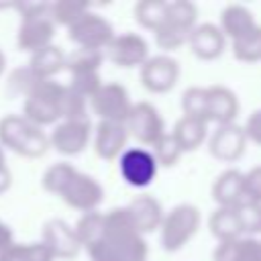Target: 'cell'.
I'll return each mask as SVG.
<instances>
[{
	"label": "cell",
	"mask_w": 261,
	"mask_h": 261,
	"mask_svg": "<svg viewBox=\"0 0 261 261\" xmlns=\"http://www.w3.org/2000/svg\"><path fill=\"white\" fill-rule=\"evenodd\" d=\"M90 261H147L145 239L135 230L124 206L102 216V234L88 249Z\"/></svg>",
	"instance_id": "obj_1"
},
{
	"label": "cell",
	"mask_w": 261,
	"mask_h": 261,
	"mask_svg": "<svg viewBox=\"0 0 261 261\" xmlns=\"http://www.w3.org/2000/svg\"><path fill=\"white\" fill-rule=\"evenodd\" d=\"M12 6L20 14L16 31V45L20 51L33 55L53 45L57 27L51 18V2H16Z\"/></svg>",
	"instance_id": "obj_2"
},
{
	"label": "cell",
	"mask_w": 261,
	"mask_h": 261,
	"mask_svg": "<svg viewBox=\"0 0 261 261\" xmlns=\"http://www.w3.org/2000/svg\"><path fill=\"white\" fill-rule=\"evenodd\" d=\"M0 147L20 157L37 159L49 151V135L22 114H6L0 118Z\"/></svg>",
	"instance_id": "obj_3"
},
{
	"label": "cell",
	"mask_w": 261,
	"mask_h": 261,
	"mask_svg": "<svg viewBox=\"0 0 261 261\" xmlns=\"http://www.w3.org/2000/svg\"><path fill=\"white\" fill-rule=\"evenodd\" d=\"M65 86L55 80H41L22 98V116L37 126H51L61 120V100Z\"/></svg>",
	"instance_id": "obj_4"
},
{
	"label": "cell",
	"mask_w": 261,
	"mask_h": 261,
	"mask_svg": "<svg viewBox=\"0 0 261 261\" xmlns=\"http://www.w3.org/2000/svg\"><path fill=\"white\" fill-rule=\"evenodd\" d=\"M200 210L194 204H177L173 206L161 220L159 226V243L167 253H175L184 249L200 228Z\"/></svg>",
	"instance_id": "obj_5"
},
{
	"label": "cell",
	"mask_w": 261,
	"mask_h": 261,
	"mask_svg": "<svg viewBox=\"0 0 261 261\" xmlns=\"http://www.w3.org/2000/svg\"><path fill=\"white\" fill-rule=\"evenodd\" d=\"M57 198H61L69 208L80 210L82 214H86V212L98 210V206L104 200V188L90 173L73 169V173L61 186Z\"/></svg>",
	"instance_id": "obj_6"
},
{
	"label": "cell",
	"mask_w": 261,
	"mask_h": 261,
	"mask_svg": "<svg viewBox=\"0 0 261 261\" xmlns=\"http://www.w3.org/2000/svg\"><path fill=\"white\" fill-rule=\"evenodd\" d=\"M88 102H90V108L94 110V114L100 116V120L118 122V124L126 122L128 112L133 108L128 90L118 82L102 84Z\"/></svg>",
	"instance_id": "obj_7"
},
{
	"label": "cell",
	"mask_w": 261,
	"mask_h": 261,
	"mask_svg": "<svg viewBox=\"0 0 261 261\" xmlns=\"http://www.w3.org/2000/svg\"><path fill=\"white\" fill-rule=\"evenodd\" d=\"M67 37L75 47L104 51L114 39V29L104 16L88 10L80 20H75L67 29Z\"/></svg>",
	"instance_id": "obj_8"
},
{
	"label": "cell",
	"mask_w": 261,
	"mask_h": 261,
	"mask_svg": "<svg viewBox=\"0 0 261 261\" xmlns=\"http://www.w3.org/2000/svg\"><path fill=\"white\" fill-rule=\"evenodd\" d=\"M124 126L141 145H155L165 135V122L151 102H135Z\"/></svg>",
	"instance_id": "obj_9"
},
{
	"label": "cell",
	"mask_w": 261,
	"mask_h": 261,
	"mask_svg": "<svg viewBox=\"0 0 261 261\" xmlns=\"http://www.w3.org/2000/svg\"><path fill=\"white\" fill-rule=\"evenodd\" d=\"M92 137L90 120H59L49 133V147L65 157L80 155Z\"/></svg>",
	"instance_id": "obj_10"
},
{
	"label": "cell",
	"mask_w": 261,
	"mask_h": 261,
	"mask_svg": "<svg viewBox=\"0 0 261 261\" xmlns=\"http://www.w3.org/2000/svg\"><path fill=\"white\" fill-rule=\"evenodd\" d=\"M179 63L169 55H153L141 65V84L151 94H167L179 80Z\"/></svg>",
	"instance_id": "obj_11"
},
{
	"label": "cell",
	"mask_w": 261,
	"mask_h": 261,
	"mask_svg": "<svg viewBox=\"0 0 261 261\" xmlns=\"http://www.w3.org/2000/svg\"><path fill=\"white\" fill-rule=\"evenodd\" d=\"M247 143L249 141H247L245 128L239 126L237 122L218 124L208 139V151L214 159L224 161V163H232L245 155Z\"/></svg>",
	"instance_id": "obj_12"
},
{
	"label": "cell",
	"mask_w": 261,
	"mask_h": 261,
	"mask_svg": "<svg viewBox=\"0 0 261 261\" xmlns=\"http://www.w3.org/2000/svg\"><path fill=\"white\" fill-rule=\"evenodd\" d=\"M104 51H106V57L122 69L141 67L149 59V43L139 33L114 35V39L108 43Z\"/></svg>",
	"instance_id": "obj_13"
},
{
	"label": "cell",
	"mask_w": 261,
	"mask_h": 261,
	"mask_svg": "<svg viewBox=\"0 0 261 261\" xmlns=\"http://www.w3.org/2000/svg\"><path fill=\"white\" fill-rule=\"evenodd\" d=\"M120 175L133 188H147L157 175V163L151 151L143 147L124 149L120 155Z\"/></svg>",
	"instance_id": "obj_14"
},
{
	"label": "cell",
	"mask_w": 261,
	"mask_h": 261,
	"mask_svg": "<svg viewBox=\"0 0 261 261\" xmlns=\"http://www.w3.org/2000/svg\"><path fill=\"white\" fill-rule=\"evenodd\" d=\"M41 243L51 251L53 259H73L82 251L73 226L63 218H51L43 224Z\"/></svg>",
	"instance_id": "obj_15"
},
{
	"label": "cell",
	"mask_w": 261,
	"mask_h": 261,
	"mask_svg": "<svg viewBox=\"0 0 261 261\" xmlns=\"http://www.w3.org/2000/svg\"><path fill=\"white\" fill-rule=\"evenodd\" d=\"M241 110L237 94L226 86L206 88V120L218 124H230L237 120Z\"/></svg>",
	"instance_id": "obj_16"
},
{
	"label": "cell",
	"mask_w": 261,
	"mask_h": 261,
	"mask_svg": "<svg viewBox=\"0 0 261 261\" xmlns=\"http://www.w3.org/2000/svg\"><path fill=\"white\" fill-rule=\"evenodd\" d=\"M188 45H190L192 53L198 59L212 61V59H218L224 53V49H226V37L222 35V31L218 29V24L202 22V24H196L194 31L190 33Z\"/></svg>",
	"instance_id": "obj_17"
},
{
	"label": "cell",
	"mask_w": 261,
	"mask_h": 261,
	"mask_svg": "<svg viewBox=\"0 0 261 261\" xmlns=\"http://www.w3.org/2000/svg\"><path fill=\"white\" fill-rule=\"evenodd\" d=\"M126 141H128V130L124 124L100 120L94 133V151L100 159L112 161L122 155V151L126 149Z\"/></svg>",
	"instance_id": "obj_18"
},
{
	"label": "cell",
	"mask_w": 261,
	"mask_h": 261,
	"mask_svg": "<svg viewBox=\"0 0 261 261\" xmlns=\"http://www.w3.org/2000/svg\"><path fill=\"white\" fill-rule=\"evenodd\" d=\"M124 208H126V212L130 216V222H133L135 230L141 237L149 234V232H153V230H157L161 226L163 208L157 202V198H153V196H139V198H135Z\"/></svg>",
	"instance_id": "obj_19"
},
{
	"label": "cell",
	"mask_w": 261,
	"mask_h": 261,
	"mask_svg": "<svg viewBox=\"0 0 261 261\" xmlns=\"http://www.w3.org/2000/svg\"><path fill=\"white\" fill-rule=\"evenodd\" d=\"M212 200L218 208H237L245 202L243 190V171L224 169L212 184Z\"/></svg>",
	"instance_id": "obj_20"
},
{
	"label": "cell",
	"mask_w": 261,
	"mask_h": 261,
	"mask_svg": "<svg viewBox=\"0 0 261 261\" xmlns=\"http://www.w3.org/2000/svg\"><path fill=\"white\" fill-rule=\"evenodd\" d=\"M255 27H257V22H255L253 12L249 8H245V6H241V4H228L220 12V24H218V29L230 41H237V39L245 37Z\"/></svg>",
	"instance_id": "obj_21"
},
{
	"label": "cell",
	"mask_w": 261,
	"mask_h": 261,
	"mask_svg": "<svg viewBox=\"0 0 261 261\" xmlns=\"http://www.w3.org/2000/svg\"><path fill=\"white\" fill-rule=\"evenodd\" d=\"M169 135L173 137V141L177 143L181 153H190V151H196L206 141V137H208V122H204L200 118L181 116L173 124V130Z\"/></svg>",
	"instance_id": "obj_22"
},
{
	"label": "cell",
	"mask_w": 261,
	"mask_h": 261,
	"mask_svg": "<svg viewBox=\"0 0 261 261\" xmlns=\"http://www.w3.org/2000/svg\"><path fill=\"white\" fill-rule=\"evenodd\" d=\"M214 261H261V241L255 237H241L237 241L218 243Z\"/></svg>",
	"instance_id": "obj_23"
},
{
	"label": "cell",
	"mask_w": 261,
	"mask_h": 261,
	"mask_svg": "<svg viewBox=\"0 0 261 261\" xmlns=\"http://www.w3.org/2000/svg\"><path fill=\"white\" fill-rule=\"evenodd\" d=\"M27 65L39 80H53L59 71L65 69V53L61 47L49 45V47L33 53Z\"/></svg>",
	"instance_id": "obj_24"
},
{
	"label": "cell",
	"mask_w": 261,
	"mask_h": 261,
	"mask_svg": "<svg viewBox=\"0 0 261 261\" xmlns=\"http://www.w3.org/2000/svg\"><path fill=\"white\" fill-rule=\"evenodd\" d=\"M208 228L218 243H228L243 237V228L234 208H216L208 218Z\"/></svg>",
	"instance_id": "obj_25"
},
{
	"label": "cell",
	"mask_w": 261,
	"mask_h": 261,
	"mask_svg": "<svg viewBox=\"0 0 261 261\" xmlns=\"http://www.w3.org/2000/svg\"><path fill=\"white\" fill-rule=\"evenodd\" d=\"M102 61H104V51L75 47L69 55H65V69L69 71V75H75V73H98Z\"/></svg>",
	"instance_id": "obj_26"
},
{
	"label": "cell",
	"mask_w": 261,
	"mask_h": 261,
	"mask_svg": "<svg viewBox=\"0 0 261 261\" xmlns=\"http://www.w3.org/2000/svg\"><path fill=\"white\" fill-rule=\"evenodd\" d=\"M165 12H167V2L165 0H141L135 6V18L143 29L149 31H157L163 20H165Z\"/></svg>",
	"instance_id": "obj_27"
},
{
	"label": "cell",
	"mask_w": 261,
	"mask_h": 261,
	"mask_svg": "<svg viewBox=\"0 0 261 261\" xmlns=\"http://www.w3.org/2000/svg\"><path fill=\"white\" fill-rule=\"evenodd\" d=\"M230 51L234 59L243 63H257L261 61V27L257 24L251 33L230 43Z\"/></svg>",
	"instance_id": "obj_28"
},
{
	"label": "cell",
	"mask_w": 261,
	"mask_h": 261,
	"mask_svg": "<svg viewBox=\"0 0 261 261\" xmlns=\"http://www.w3.org/2000/svg\"><path fill=\"white\" fill-rule=\"evenodd\" d=\"M196 18H198V8L196 4L188 2V0H173L167 2V12H165V20L177 29H184L188 33L194 31L196 27Z\"/></svg>",
	"instance_id": "obj_29"
},
{
	"label": "cell",
	"mask_w": 261,
	"mask_h": 261,
	"mask_svg": "<svg viewBox=\"0 0 261 261\" xmlns=\"http://www.w3.org/2000/svg\"><path fill=\"white\" fill-rule=\"evenodd\" d=\"M102 216H104L102 212L94 210V212H86L77 218L73 230H75V237H77V241L84 249H88L90 245H94L100 239V234H102Z\"/></svg>",
	"instance_id": "obj_30"
},
{
	"label": "cell",
	"mask_w": 261,
	"mask_h": 261,
	"mask_svg": "<svg viewBox=\"0 0 261 261\" xmlns=\"http://www.w3.org/2000/svg\"><path fill=\"white\" fill-rule=\"evenodd\" d=\"M88 10H90V4L88 2H73V0H57V2H51V18H53L55 27L61 24V27H67L69 29Z\"/></svg>",
	"instance_id": "obj_31"
},
{
	"label": "cell",
	"mask_w": 261,
	"mask_h": 261,
	"mask_svg": "<svg viewBox=\"0 0 261 261\" xmlns=\"http://www.w3.org/2000/svg\"><path fill=\"white\" fill-rule=\"evenodd\" d=\"M41 80L29 69V65H18L8 73L6 80V92L14 98H24Z\"/></svg>",
	"instance_id": "obj_32"
},
{
	"label": "cell",
	"mask_w": 261,
	"mask_h": 261,
	"mask_svg": "<svg viewBox=\"0 0 261 261\" xmlns=\"http://www.w3.org/2000/svg\"><path fill=\"white\" fill-rule=\"evenodd\" d=\"M181 110H184V116L200 118L208 122L206 120V88H200V86L186 88L181 94Z\"/></svg>",
	"instance_id": "obj_33"
},
{
	"label": "cell",
	"mask_w": 261,
	"mask_h": 261,
	"mask_svg": "<svg viewBox=\"0 0 261 261\" xmlns=\"http://www.w3.org/2000/svg\"><path fill=\"white\" fill-rule=\"evenodd\" d=\"M73 169H75V167H73L71 163H67V161H59V163L49 165V167L45 169L43 177H41L43 190L49 192V194H53V196H57L59 190H61V186H63V184L67 181V177L73 173Z\"/></svg>",
	"instance_id": "obj_34"
},
{
	"label": "cell",
	"mask_w": 261,
	"mask_h": 261,
	"mask_svg": "<svg viewBox=\"0 0 261 261\" xmlns=\"http://www.w3.org/2000/svg\"><path fill=\"white\" fill-rule=\"evenodd\" d=\"M153 159L157 163V167H173L179 157H181V149L177 147V143L173 141V137L169 133H165L155 145H153Z\"/></svg>",
	"instance_id": "obj_35"
},
{
	"label": "cell",
	"mask_w": 261,
	"mask_h": 261,
	"mask_svg": "<svg viewBox=\"0 0 261 261\" xmlns=\"http://www.w3.org/2000/svg\"><path fill=\"white\" fill-rule=\"evenodd\" d=\"M61 120H88V100L67 86L61 100Z\"/></svg>",
	"instance_id": "obj_36"
},
{
	"label": "cell",
	"mask_w": 261,
	"mask_h": 261,
	"mask_svg": "<svg viewBox=\"0 0 261 261\" xmlns=\"http://www.w3.org/2000/svg\"><path fill=\"white\" fill-rule=\"evenodd\" d=\"M190 39V33L184 31V29H177L169 22H163L157 31H155V43L159 49H165V51H173L177 47H181L184 43H188Z\"/></svg>",
	"instance_id": "obj_37"
},
{
	"label": "cell",
	"mask_w": 261,
	"mask_h": 261,
	"mask_svg": "<svg viewBox=\"0 0 261 261\" xmlns=\"http://www.w3.org/2000/svg\"><path fill=\"white\" fill-rule=\"evenodd\" d=\"M234 210H237V216H239L243 234H245V232H247V234H259V232H261V204L245 200V202H243L241 206H237Z\"/></svg>",
	"instance_id": "obj_38"
},
{
	"label": "cell",
	"mask_w": 261,
	"mask_h": 261,
	"mask_svg": "<svg viewBox=\"0 0 261 261\" xmlns=\"http://www.w3.org/2000/svg\"><path fill=\"white\" fill-rule=\"evenodd\" d=\"M102 86V77H100V71L98 73H75L69 77V90H73L75 94H80L82 98L90 100L96 90Z\"/></svg>",
	"instance_id": "obj_39"
},
{
	"label": "cell",
	"mask_w": 261,
	"mask_h": 261,
	"mask_svg": "<svg viewBox=\"0 0 261 261\" xmlns=\"http://www.w3.org/2000/svg\"><path fill=\"white\" fill-rule=\"evenodd\" d=\"M243 190L245 200L261 204V165H255L247 173H243Z\"/></svg>",
	"instance_id": "obj_40"
},
{
	"label": "cell",
	"mask_w": 261,
	"mask_h": 261,
	"mask_svg": "<svg viewBox=\"0 0 261 261\" xmlns=\"http://www.w3.org/2000/svg\"><path fill=\"white\" fill-rule=\"evenodd\" d=\"M22 257H24V261H55L51 251L41 241L22 243Z\"/></svg>",
	"instance_id": "obj_41"
},
{
	"label": "cell",
	"mask_w": 261,
	"mask_h": 261,
	"mask_svg": "<svg viewBox=\"0 0 261 261\" xmlns=\"http://www.w3.org/2000/svg\"><path fill=\"white\" fill-rule=\"evenodd\" d=\"M245 135H247V141H253L255 145L261 147V108L253 110L245 122Z\"/></svg>",
	"instance_id": "obj_42"
},
{
	"label": "cell",
	"mask_w": 261,
	"mask_h": 261,
	"mask_svg": "<svg viewBox=\"0 0 261 261\" xmlns=\"http://www.w3.org/2000/svg\"><path fill=\"white\" fill-rule=\"evenodd\" d=\"M0 261H24L22 257V243H12L8 249L0 253Z\"/></svg>",
	"instance_id": "obj_43"
},
{
	"label": "cell",
	"mask_w": 261,
	"mask_h": 261,
	"mask_svg": "<svg viewBox=\"0 0 261 261\" xmlns=\"http://www.w3.org/2000/svg\"><path fill=\"white\" fill-rule=\"evenodd\" d=\"M12 243H14V232H12V228H10L4 220H0V253H2L4 249H8Z\"/></svg>",
	"instance_id": "obj_44"
},
{
	"label": "cell",
	"mask_w": 261,
	"mask_h": 261,
	"mask_svg": "<svg viewBox=\"0 0 261 261\" xmlns=\"http://www.w3.org/2000/svg\"><path fill=\"white\" fill-rule=\"evenodd\" d=\"M10 186H12V171H10L8 165H6V167L0 169V194L8 192Z\"/></svg>",
	"instance_id": "obj_45"
},
{
	"label": "cell",
	"mask_w": 261,
	"mask_h": 261,
	"mask_svg": "<svg viewBox=\"0 0 261 261\" xmlns=\"http://www.w3.org/2000/svg\"><path fill=\"white\" fill-rule=\"evenodd\" d=\"M4 71H6V55H4V51L0 49V77L4 75Z\"/></svg>",
	"instance_id": "obj_46"
},
{
	"label": "cell",
	"mask_w": 261,
	"mask_h": 261,
	"mask_svg": "<svg viewBox=\"0 0 261 261\" xmlns=\"http://www.w3.org/2000/svg\"><path fill=\"white\" fill-rule=\"evenodd\" d=\"M2 167H6V153H4V149L0 147V169Z\"/></svg>",
	"instance_id": "obj_47"
}]
</instances>
